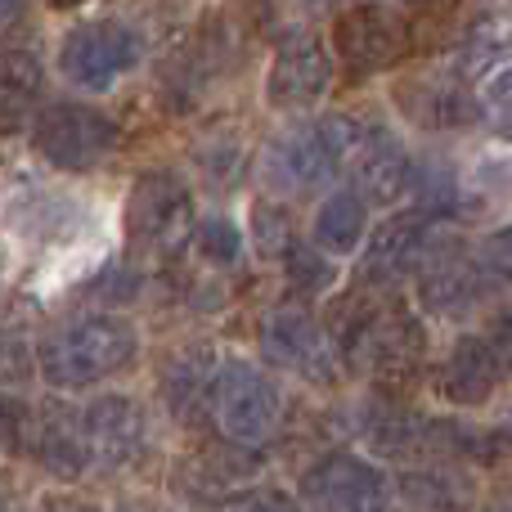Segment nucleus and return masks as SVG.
Returning <instances> with one entry per match:
<instances>
[{
    "mask_svg": "<svg viewBox=\"0 0 512 512\" xmlns=\"http://www.w3.org/2000/svg\"><path fill=\"white\" fill-rule=\"evenodd\" d=\"M135 355V328L117 315H86L59 328L41 346V373L50 387H90L113 378Z\"/></svg>",
    "mask_w": 512,
    "mask_h": 512,
    "instance_id": "nucleus-1",
    "label": "nucleus"
},
{
    "mask_svg": "<svg viewBox=\"0 0 512 512\" xmlns=\"http://www.w3.org/2000/svg\"><path fill=\"white\" fill-rule=\"evenodd\" d=\"M364 131L355 117L333 113L315 126H301L297 135L279 140L265 158V180L279 189H315L324 180H333L342 167H351L355 149H360Z\"/></svg>",
    "mask_w": 512,
    "mask_h": 512,
    "instance_id": "nucleus-2",
    "label": "nucleus"
},
{
    "mask_svg": "<svg viewBox=\"0 0 512 512\" xmlns=\"http://www.w3.org/2000/svg\"><path fill=\"white\" fill-rule=\"evenodd\" d=\"M342 351L355 369L373 373L378 382H405L414 378L418 355H423V333L400 310H360L355 319H342Z\"/></svg>",
    "mask_w": 512,
    "mask_h": 512,
    "instance_id": "nucleus-3",
    "label": "nucleus"
},
{
    "mask_svg": "<svg viewBox=\"0 0 512 512\" xmlns=\"http://www.w3.org/2000/svg\"><path fill=\"white\" fill-rule=\"evenodd\" d=\"M32 144L59 171H95L117 149V122L90 104H50L32 122Z\"/></svg>",
    "mask_w": 512,
    "mask_h": 512,
    "instance_id": "nucleus-4",
    "label": "nucleus"
},
{
    "mask_svg": "<svg viewBox=\"0 0 512 512\" xmlns=\"http://www.w3.org/2000/svg\"><path fill=\"white\" fill-rule=\"evenodd\" d=\"M283 418V391L270 373H261L256 364H225L221 369V387H216V423L230 436L234 445L252 450V445H265L274 432H279Z\"/></svg>",
    "mask_w": 512,
    "mask_h": 512,
    "instance_id": "nucleus-5",
    "label": "nucleus"
},
{
    "mask_svg": "<svg viewBox=\"0 0 512 512\" xmlns=\"http://www.w3.org/2000/svg\"><path fill=\"white\" fill-rule=\"evenodd\" d=\"M140 63V36L117 18H95V23H77L59 45V68L72 86L81 90H113L117 77Z\"/></svg>",
    "mask_w": 512,
    "mask_h": 512,
    "instance_id": "nucleus-6",
    "label": "nucleus"
},
{
    "mask_svg": "<svg viewBox=\"0 0 512 512\" xmlns=\"http://www.w3.org/2000/svg\"><path fill=\"white\" fill-rule=\"evenodd\" d=\"M194 230V203L180 176L171 171H149L131 185L126 198V234L140 252H176Z\"/></svg>",
    "mask_w": 512,
    "mask_h": 512,
    "instance_id": "nucleus-7",
    "label": "nucleus"
},
{
    "mask_svg": "<svg viewBox=\"0 0 512 512\" xmlns=\"http://www.w3.org/2000/svg\"><path fill=\"white\" fill-rule=\"evenodd\" d=\"M333 45L355 77H373V72H387L391 63H400L409 54V23L391 5L364 0V5H351L337 14Z\"/></svg>",
    "mask_w": 512,
    "mask_h": 512,
    "instance_id": "nucleus-8",
    "label": "nucleus"
},
{
    "mask_svg": "<svg viewBox=\"0 0 512 512\" xmlns=\"http://www.w3.org/2000/svg\"><path fill=\"white\" fill-rule=\"evenodd\" d=\"M427 243H432V212H400L387 225H378V234L369 239V248L360 256V279L364 283H396L405 274L423 270Z\"/></svg>",
    "mask_w": 512,
    "mask_h": 512,
    "instance_id": "nucleus-9",
    "label": "nucleus"
},
{
    "mask_svg": "<svg viewBox=\"0 0 512 512\" xmlns=\"http://www.w3.org/2000/svg\"><path fill=\"white\" fill-rule=\"evenodd\" d=\"M310 499L328 512H391V486L373 463L355 454H333L306 477Z\"/></svg>",
    "mask_w": 512,
    "mask_h": 512,
    "instance_id": "nucleus-10",
    "label": "nucleus"
},
{
    "mask_svg": "<svg viewBox=\"0 0 512 512\" xmlns=\"http://www.w3.org/2000/svg\"><path fill=\"white\" fill-rule=\"evenodd\" d=\"M333 81V59L319 41L310 36H292L279 45L270 72H265V99L270 108H310Z\"/></svg>",
    "mask_w": 512,
    "mask_h": 512,
    "instance_id": "nucleus-11",
    "label": "nucleus"
},
{
    "mask_svg": "<svg viewBox=\"0 0 512 512\" xmlns=\"http://www.w3.org/2000/svg\"><path fill=\"white\" fill-rule=\"evenodd\" d=\"M261 346L283 369L306 373V378H324V382L333 378V346L319 333L315 315H306V310H297V306L270 310V319L261 328Z\"/></svg>",
    "mask_w": 512,
    "mask_h": 512,
    "instance_id": "nucleus-12",
    "label": "nucleus"
},
{
    "mask_svg": "<svg viewBox=\"0 0 512 512\" xmlns=\"http://www.w3.org/2000/svg\"><path fill=\"white\" fill-rule=\"evenodd\" d=\"M216 387H221V364L207 346H185L167 360L162 369V391H167V409L180 423H198L212 414L216 405Z\"/></svg>",
    "mask_w": 512,
    "mask_h": 512,
    "instance_id": "nucleus-13",
    "label": "nucleus"
},
{
    "mask_svg": "<svg viewBox=\"0 0 512 512\" xmlns=\"http://www.w3.org/2000/svg\"><path fill=\"white\" fill-rule=\"evenodd\" d=\"M351 167H355V176H360L364 198H373V203H396V198H405L409 185H414V162H409L405 144L391 131H382V126L364 131Z\"/></svg>",
    "mask_w": 512,
    "mask_h": 512,
    "instance_id": "nucleus-14",
    "label": "nucleus"
},
{
    "mask_svg": "<svg viewBox=\"0 0 512 512\" xmlns=\"http://www.w3.org/2000/svg\"><path fill=\"white\" fill-rule=\"evenodd\" d=\"M86 436H90V459L99 468H122L144 441V414L135 400L104 396L86 405Z\"/></svg>",
    "mask_w": 512,
    "mask_h": 512,
    "instance_id": "nucleus-15",
    "label": "nucleus"
},
{
    "mask_svg": "<svg viewBox=\"0 0 512 512\" xmlns=\"http://www.w3.org/2000/svg\"><path fill=\"white\" fill-rule=\"evenodd\" d=\"M499 373H504V360H499L490 337H459L441 369V391L450 405L472 409V405H481V400H490Z\"/></svg>",
    "mask_w": 512,
    "mask_h": 512,
    "instance_id": "nucleus-16",
    "label": "nucleus"
},
{
    "mask_svg": "<svg viewBox=\"0 0 512 512\" xmlns=\"http://www.w3.org/2000/svg\"><path fill=\"white\" fill-rule=\"evenodd\" d=\"M418 292H423V306L432 310V315H459V310H468L481 292L477 261H472L468 252H454V248L427 252Z\"/></svg>",
    "mask_w": 512,
    "mask_h": 512,
    "instance_id": "nucleus-17",
    "label": "nucleus"
},
{
    "mask_svg": "<svg viewBox=\"0 0 512 512\" xmlns=\"http://www.w3.org/2000/svg\"><path fill=\"white\" fill-rule=\"evenodd\" d=\"M36 459L54 477H81L90 468V436H86V409H50L36 418Z\"/></svg>",
    "mask_w": 512,
    "mask_h": 512,
    "instance_id": "nucleus-18",
    "label": "nucleus"
},
{
    "mask_svg": "<svg viewBox=\"0 0 512 512\" xmlns=\"http://www.w3.org/2000/svg\"><path fill=\"white\" fill-rule=\"evenodd\" d=\"M369 234V203H364V189H337L315 216V239L324 252H355Z\"/></svg>",
    "mask_w": 512,
    "mask_h": 512,
    "instance_id": "nucleus-19",
    "label": "nucleus"
},
{
    "mask_svg": "<svg viewBox=\"0 0 512 512\" xmlns=\"http://www.w3.org/2000/svg\"><path fill=\"white\" fill-rule=\"evenodd\" d=\"M41 95V63L27 50H9L5 54V126L18 131L23 108H32V99Z\"/></svg>",
    "mask_w": 512,
    "mask_h": 512,
    "instance_id": "nucleus-20",
    "label": "nucleus"
},
{
    "mask_svg": "<svg viewBox=\"0 0 512 512\" xmlns=\"http://www.w3.org/2000/svg\"><path fill=\"white\" fill-rule=\"evenodd\" d=\"M283 261H288L292 288H301V292H328V288H333V279H337L333 261H328V256H319V243H315V248L292 243V252L283 256Z\"/></svg>",
    "mask_w": 512,
    "mask_h": 512,
    "instance_id": "nucleus-21",
    "label": "nucleus"
},
{
    "mask_svg": "<svg viewBox=\"0 0 512 512\" xmlns=\"http://www.w3.org/2000/svg\"><path fill=\"white\" fill-rule=\"evenodd\" d=\"M252 239H256V252L261 256H288L292 252V221H288V212L283 207H274V203H261L252 212Z\"/></svg>",
    "mask_w": 512,
    "mask_h": 512,
    "instance_id": "nucleus-22",
    "label": "nucleus"
},
{
    "mask_svg": "<svg viewBox=\"0 0 512 512\" xmlns=\"http://www.w3.org/2000/svg\"><path fill=\"white\" fill-rule=\"evenodd\" d=\"M481 117L490 122V131L499 140H512V63L486 81V90H481Z\"/></svg>",
    "mask_w": 512,
    "mask_h": 512,
    "instance_id": "nucleus-23",
    "label": "nucleus"
},
{
    "mask_svg": "<svg viewBox=\"0 0 512 512\" xmlns=\"http://www.w3.org/2000/svg\"><path fill=\"white\" fill-rule=\"evenodd\" d=\"M194 234H198V252H203L212 265H230V261H239V252H243V234H239V225H230L225 216H212V221H203Z\"/></svg>",
    "mask_w": 512,
    "mask_h": 512,
    "instance_id": "nucleus-24",
    "label": "nucleus"
},
{
    "mask_svg": "<svg viewBox=\"0 0 512 512\" xmlns=\"http://www.w3.org/2000/svg\"><path fill=\"white\" fill-rule=\"evenodd\" d=\"M225 512H297V504L274 495V490H256V495H243V499H234V504H225Z\"/></svg>",
    "mask_w": 512,
    "mask_h": 512,
    "instance_id": "nucleus-25",
    "label": "nucleus"
},
{
    "mask_svg": "<svg viewBox=\"0 0 512 512\" xmlns=\"http://www.w3.org/2000/svg\"><path fill=\"white\" fill-rule=\"evenodd\" d=\"M486 256H490V265H495L499 274H508V279H512V225H504V230L490 234Z\"/></svg>",
    "mask_w": 512,
    "mask_h": 512,
    "instance_id": "nucleus-26",
    "label": "nucleus"
},
{
    "mask_svg": "<svg viewBox=\"0 0 512 512\" xmlns=\"http://www.w3.org/2000/svg\"><path fill=\"white\" fill-rule=\"evenodd\" d=\"M45 512H95V508H86L81 499H50V504H45Z\"/></svg>",
    "mask_w": 512,
    "mask_h": 512,
    "instance_id": "nucleus-27",
    "label": "nucleus"
},
{
    "mask_svg": "<svg viewBox=\"0 0 512 512\" xmlns=\"http://www.w3.org/2000/svg\"><path fill=\"white\" fill-rule=\"evenodd\" d=\"M18 18V0H5V23H14Z\"/></svg>",
    "mask_w": 512,
    "mask_h": 512,
    "instance_id": "nucleus-28",
    "label": "nucleus"
},
{
    "mask_svg": "<svg viewBox=\"0 0 512 512\" xmlns=\"http://www.w3.org/2000/svg\"><path fill=\"white\" fill-rule=\"evenodd\" d=\"M54 9H77V5H86V0H50Z\"/></svg>",
    "mask_w": 512,
    "mask_h": 512,
    "instance_id": "nucleus-29",
    "label": "nucleus"
},
{
    "mask_svg": "<svg viewBox=\"0 0 512 512\" xmlns=\"http://www.w3.org/2000/svg\"><path fill=\"white\" fill-rule=\"evenodd\" d=\"M423 5H427V0H423Z\"/></svg>",
    "mask_w": 512,
    "mask_h": 512,
    "instance_id": "nucleus-30",
    "label": "nucleus"
}]
</instances>
